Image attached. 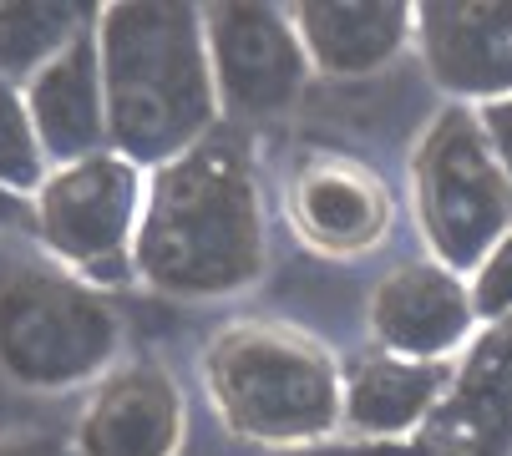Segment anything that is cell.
Wrapping results in <instances>:
<instances>
[{"label":"cell","mask_w":512,"mask_h":456,"mask_svg":"<svg viewBox=\"0 0 512 456\" xmlns=\"http://www.w3.org/2000/svg\"><path fill=\"white\" fill-rule=\"evenodd\" d=\"M132 269L173 299H224L264 274V198L239 137L213 132L148 173Z\"/></svg>","instance_id":"obj_1"},{"label":"cell","mask_w":512,"mask_h":456,"mask_svg":"<svg viewBox=\"0 0 512 456\" xmlns=\"http://www.w3.org/2000/svg\"><path fill=\"white\" fill-rule=\"evenodd\" d=\"M112 152L153 173L218 132V87L203 6L188 0H107L97 16Z\"/></svg>","instance_id":"obj_2"},{"label":"cell","mask_w":512,"mask_h":456,"mask_svg":"<svg viewBox=\"0 0 512 456\" xmlns=\"http://www.w3.org/2000/svg\"><path fill=\"white\" fill-rule=\"evenodd\" d=\"M203 386L239 441L310 446L345 426V370L289 325H224L203 350Z\"/></svg>","instance_id":"obj_3"},{"label":"cell","mask_w":512,"mask_h":456,"mask_svg":"<svg viewBox=\"0 0 512 456\" xmlns=\"http://www.w3.org/2000/svg\"><path fill=\"white\" fill-rule=\"evenodd\" d=\"M122 315L102 284L61 264H21L0 279V370L26 391L97 386L117 365Z\"/></svg>","instance_id":"obj_4"},{"label":"cell","mask_w":512,"mask_h":456,"mask_svg":"<svg viewBox=\"0 0 512 456\" xmlns=\"http://www.w3.org/2000/svg\"><path fill=\"white\" fill-rule=\"evenodd\" d=\"M416 223L436 264L472 274L512 228V188L487 147L477 107H442L411 152Z\"/></svg>","instance_id":"obj_5"},{"label":"cell","mask_w":512,"mask_h":456,"mask_svg":"<svg viewBox=\"0 0 512 456\" xmlns=\"http://www.w3.org/2000/svg\"><path fill=\"white\" fill-rule=\"evenodd\" d=\"M142 203H148V173L122 152H102L87 163L51 168V178L31 198V228L61 269L107 284L117 274H137L132 254Z\"/></svg>","instance_id":"obj_6"},{"label":"cell","mask_w":512,"mask_h":456,"mask_svg":"<svg viewBox=\"0 0 512 456\" xmlns=\"http://www.w3.org/2000/svg\"><path fill=\"white\" fill-rule=\"evenodd\" d=\"M203 36L218 107L239 117H279L284 107L300 102L315 71L295 21H289V6L213 0V6H203Z\"/></svg>","instance_id":"obj_7"},{"label":"cell","mask_w":512,"mask_h":456,"mask_svg":"<svg viewBox=\"0 0 512 456\" xmlns=\"http://www.w3.org/2000/svg\"><path fill=\"white\" fill-rule=\"evenodd\" d=\"M416 51L436 87L462 107L512 97V0H426Z\"/></svg>","instance_id":"obj_8"},{"label":"cell","mask_w":512,"mask_h":456,"mask_svg":"<svg viewBox=\"0 0 512 456\" xmlns=\"http://www.w3.org/2000/svg\"><path fill=\"white\" fill-rule=\"evenodd\" d=\"M188 406L158 360H122L87 391L71 431L77 456H178Z\"/></svg>","instance_id":"obj_9"},{"label":"cell","mask_w":512,"mask_h":456,"mask_svg":"<svg viewBox=\"0 0 512 456\" xmlns=\"http://www.w3.org/2000/svg\"><path fill=\"white\" fill-rule=\"evenodd\" d=\"M477 325L482 320H477L467 274L436 259L396 264L371 294V330L381 350L406 360H452Z\"/></svg>","instance_id":"obj_10"},{"label":"cell","mask_w":512,"mask_h":456,"mask_svg":"<svg viewBox=\"0 0 512 456\" xmlns=\"http://www.w3.org/2000/svg\"><path fill=\"white\" fill-rule=\"evenodd\" d=\"M21 92H26V107H31V122L41 132V147H46L51 168L87 163V158L112 152L97 26L71 41L56 61H46L36 76H26Z\"/></svg>","instance_id":"obj_11"},{"label":"cell","mask_w":512,"mask_h":456,"mask_svg":"<svg viewBox=\"0 0 512 456\" xmlns=\"http://www.w3.org/2000/svg\"><path fill=\"white\" fill-rule=\"evenodd\" d=\"M289 21L320 76H371L416 41V6L406 0H300Z\"/></svg>","instance_id":"obj_12"},{"label":"cell","mask_w":512,"mask_h":456,"mask_svg":"<svg viewBox=\"0 0 512 456\" xmlns=\"http://www.w3.org/2000/svg\"><path fill=\"white\" fill-rule=\"evenodd\" d=\"M289 213L300 234L325 254H360L376 249L391 228V193L376 173L340 158H315L300 168L289 188Z\"/></svg>","instance_id":"obj_13"},{"label":"cell","mask_w":512,"mask_h":456,"mask_svg":"<svg viewBox=\"0 0 512 456\" xmlns=\"http://www.w3.org/2000/svg\"><path fill=\"white\" fill-rule=\"evenodd\" d=\"M452 380V360H406L391 350L355 355L345 365V431L406 436L426 421Z\"/></svg>","instance_id":"obj_14"},{"label":"cell","mask_w":512,"mask_h":456,"mask_svg":"<svg viewBox=\"0 0 512 456\" xmlns=\"http://www.w3.org/2000/svg\"><path fill=\"white\" fill-rule=\"evenodd\" d=\"M102 6L82 0H6L0 6V76L26 82L97 26Z\"/></svg>","instance_id":"obj_15"},{"label":"cell","mask_w":512,"mask_h":456,"mask_svg":"<svg viewBox=\"0 0 512 456\" xmlns=\"http://www.w3.org/2000/svg\"><path fill=\"white\" fill-rule=\"evenodd\" d=\"M46 178H51V158L31 122L26 92H21V82L0 76V193L31 203Z\"/></svg>","instance_id":"obj_16"},{"label":"cell","mask_w":512,"mask_h":456,"mask_svg":"<svg viewBox=\"0 0 512 456\" xmlns=\"http://www.w3.org/2000/svg\"><path fill=\"white\" fill-rule=\"evenodd\" d=\"M467 289H472V304H477L482 325L512 315V228L487 249V259L467 274Z\"/></svg>","instance_id":"obj_17"},{"label":"cell","mask_w":512,"mask_h":456,"mask_svg":"<svg viewBox=\"0 0 512 456\" xmlns=\"http://www.w3.org/2000/svg\"><path fill=\"white\" fill-rule=\"evenodd\" d=\"M477 122H482L487 147H492V158H497L507 188H512V97H507V102H487V107H477Z\"/></svg>","instance_id":"obj_18"},{"label":"cell","mask_w":512,"mask_h":456,"mask_svg":"<svg viewBox=\"0 0 512 456\" xmlns=\"http://www.w3.org/2000/svg\"><path fill=\"white\" fill-rule=\"evenodd\" d=\"M0 456H61V441L46 431H16L0 436Z\"/></svg>","instance_id":"obj_19"},{"label":"cell","mask_w":512,"mask_h":456,"mask_svg":"<svg viewBox=\"0 0 512 456\" xmlns=\"http://www.w3.org/2000/svg\"><path fill=\"white\" fill-rule=\"evenodd\" d=\"M16 218H31V203L11 198V193H0V223H16Z\"/></svg>","instance_id":"obj_20"}]
</instances>
